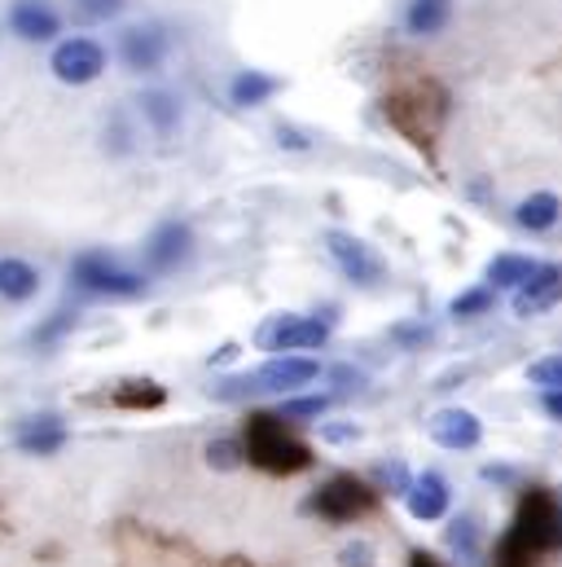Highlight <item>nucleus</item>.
Returning <instances> with one entry per match:
<instances>
[{
	"mask_svg": "<svg viewBox=\"0 0 562 567\" xmlns=\"http://www.w3.org/2000/svg\"><path fill=\"white\" fill-rule=\"evenodd\" d=\"M316 379H321V361L299 357V352H281V357H269L251 374L225 379L220 388H211V396H220V401H247V396H264V392L290 396V392H299V388H308Z\"/></svg>",
	"mask_w": 562,
	"mask_h": 567,
	"instance_id": "1",
	"label": "nucleus"
},
{
	"mask_svg": "<svg viewBox=\"0 0 562 567\" xmlns=\"http://www.w3.org/2000/svg\"><path fill=\"white\" fill-rule=\"evenodd\" d=\"M247 457L273 475H294V471H308L312 466V453L285 431L281 414H256L247 423Z\"/></svg>",
	"mask_w": 562,
	"mask_h": 567,
	"instance_id": "2",
	"label": "nucleus"
},
{
	"mask_svg": "<svg viewBox=\"0 0 562 567\" xmlns=\"http://www.w3.org/2000/svg\"><path fill=\"white\" fill-rule=\"evenodd\" d=\"M71 282L84 295H102V299H137L149 290V278L137 269H124L119 260H111L106 251H80L71 260Z\"/></svg>",
	"mask_w": 562,
	"mask_h": 567,
	"instance_id": "3",
	"label": "nucleus"
},
{
	"mask_svg": "<svg viewBox=\"0 0 562 567\" xmlns=\"http://www.w3.org/2000/svg\"><path fill=\"white\" fill-rule=\"evenodd\" d=\"M330 343V321L321 317H303V312H278L256 330V348L260 352H316Z\"/></svg>",
	"mask_w": 562,
	"mask_h": 567,
	"instance_id": "4",
	"label": "nucleus"
},
{
	"mask_svg": "<svg viewBox=\"0 0 562 567\" xmlns=\"http://www.w3.org/2000/svg\"><path fill=\"white\" fill-rule=\"evenodd\" d=\"M374 502H378V488H370V484L356 480V475H334V480H325V484L316 488L312 511H316L321 519H330V524H352V519L370 515Z\"/></svg>",
	"mask_w": 562,
	"mask_h": 567,
	"instance_id": "5",
	"label": "nucleus"
},
{
	"mask_svg": "<svg viewBox=\"0 0 562 567\" xmlns=\"http://www.w3.org/2000/svg\"><path fill=\"white\" fill-rule=\"evenodd\" d=\"M325 251H330L334 269H339L347 282L378 286L383 278H387V269H383V260L374 256V247H370L365 238L347 234V229H330V234H325Z\"/></svg>",
	"mask_w": 562,
	"mask_h": 567,
	"instance_id": "6",
	"label": "nucleus"
},
{
	"mask_svg": "<svg viewBox=\"0 0 562 567\" xmlns=\"http://www.w3.org/2000/svg\"><path fill=\"white\" fill-rule=\"evenodd\" d=\"M49 71H53L62 84H71V89H84V84L102 80V71H106V49H102L97 40H89V35H71V40H62V44L53 49Z\"/></svg>",
	"mask_w": 562,
	"mask_h": 567,
	"instance_id": "7",
	"label": "nucleus"
},
{
	"mask_svg": "<svg viewBox=\"0 0 562 567\" xmlns=\"http://www.w3.org/2000/svg\"><path fill=\"white\" fill-rule=\"evenodd\" d=\"M140 256H145V269H149V274H176V269L189 265V256H194V229L180 225V220H167V225H158V229L145 238Z\"/></svg>",
	"mask_w": 562,
	"mask_h": 567,
	"instance_id": "8",
	"label": "nucleus"
},
{
	"mask_svg": "<svg viewBox=\"0 0 562 567\" xmlns=\"http://www.w3.org/2000/svg\"><path fill=\"white\" fill-rule=\"evenodd\" d=\"M167 49H171V40L158 22H140V27H128L119 35V58L133 75H154L167 62Z\"/></svg>",
	"mask_w": 562,
	"mask_h": 567,
	"instance_id": "9",
	"label": "nucleus"
},
{
	"mask_svg": "<svg viewBox=\"0 0 562 567\" xmlns=\"http://www.w3.org/2000/svg\"><path fill=\"white\" fill-rule=\"evenodd\" d=\"M426 435H430L439 449L461 453V449H475V444L483 440V423H479V414H470V410H461V405H448V410H435V414L426 419Z\"/></svg>",
	"mask_w": 562,
	"mask_h": 567,
	"instance_id": "10",
	"label": "nucleus"
},
{
	"mask_svg": "<svg viewBox=\"0 0 562 567\" xmlns=\"http://www.w3.org/2000/svg\"><path fill=\"white\" fill-rule=\"evenodd\" d=\"M559 303H562V265H541L537 278L528 286H519L514 299H510V308H514L519 321H532V317H541V312H550Z\"/></svg>",
	"mask_w": 562,
	"mask_h": 567,
	"instance_id": "11",
	"label": "nucleus"
},
{
	"mask_svg": "<svg viewBox=\"0 0 562 567\" xmlns=\"http://www.w3.org/2000/svg\"><path fill=\"white\" fill-rule=\"evenodd\" d=\"M9 31L27 44H49L62 31V18L49 0H13L9 4Z\"/></svg>",
	"mask_w": 562,
	"mask_h": 567,
	"instance_id": "12",
	"label": "nucleus"
},
{
	"mask_svg": "<svg viewBox=\"0 0 562 567\" xmlns=\"http://www.w3.org/2000/svg\"><path fill=\"white\" fill-rule=\"evenodd\" d=\"M405 506H409V515H414L418 524H435V519L448 515V506H452V488H448L444 475L422 471V475H414V484H409V493H405Z\"/></svg>",
	"mask_w": 562,
	"mask_h": 567,
	"instance_id": "13",
	"label": "nucleus"
},
{
	"mask_svg": "<svg viewBox=\"0 0 562 567\" xmlns=\"http://www.w3.org/2000/svg\"><path fill=\"white\" fill-rule=\"evenodd\" d=\"M18 449L31 453V457H53L62 444H66V426L58 414H44V419H31V423L18 426Z\"/></svg>",
	"mask_w": 562,
	"mask_h": 567,
	"instance_id": "14",
	"label": "nucleus"
},
{
	"mask_svg": "<svg viewBox=\"0 0 562 567\" xmlns=\"http://www.w3.org/2000/svg\"><path fill=\"white\" fill-rule=\"evenodd\" d=\"M40 295V269L22 256H0V299L27 303Z\"/></svg>",
	"mask_w": 562,
	"mask_h": 567,
	"instance_id": "15",
	"label": "nucleus"
},
{
	"mask_svg": "<svg viewBox=\"0 0 562 567\" xmlns=\"http://www.w3.org/2000/svg\"><path fill=\"white\" fill-rule=\"evenodd\" d=\"M140 115H145V124H149L158 137H171V133L180 128V120H185L180 97L167 93V89H145V93H140Z\"/></svg>",
	"mask_w": 562,
	"mask_h": 567,
	"instance_id": "16",
	"label": "nucleus"
},
{
	"mask_svg": "<svg viewBox=\"0 0 562 567\" xmlns=\"http://www.w3.org/2000/svg\"><path fill=\"white\" fill-rule=\"evenodd\" d=\"M559 216H562V198L559 194H550V189H537V194H528V198L514 207V225L528 229V234H545V229H554Z\"/></svg>",
	"mask_w": 562,
	"mask_h": 567,
	"instance_id": "17",
	"label": "nucleus"
},
{
	"mask_svg": "<svg viewBox=\"0 0 562 567\" xmlns=\"http://www.w3.org/2000/svg\"><path fill=\"white\" fill-rule=\"evenodd\" d=\"M537 269H541V260L506 251V256L488 260V269H483V282L492 286V290H519V286H528L532 278H537Z\"/></svg>",
	"mask_w": 562,
	"mask_h": 567,
	"instance_id": "18",
	"label": "nucleus"
},
{
	"mask_svg": "<svg viewBox=\"0 0 562 567\" xmlns=\"http://www.w3.org/2000/svg\"><path fill=\"white\" fill-rule=\"evenodd\" d=\"M278 93H281V80L278 75H269V71H238L233 84H229V102L242 106V111L264 106V102L278 97Z\"/></svg>",
	"mask_w": 562,
	"mask_h": 567,
	"instance_id": "19",
	"label": "nucleus"
},
{
	"mask_svg": "<svg viewBox=\"0 0 562 567\" xmlns=\"http://www.w3.org/2000/svg\"><path fill=\"white\" fill-rule=\"evenodd\" d=\"M448 18H452V0H409L405 9V27L418 40H435L448 27Z\"/></svg>",
	"mask_w": 562,
	"mask_h": 567,
	"instance_id": "20",
	"label": "nucleus"
},
{
	"mask_svg": "<svg viewBox=\"0 0 562 567\" xmlns=\"http://www.w3.org/2000/svg\"><path fill=\"white\" fill-rule=\"evenodd\" d=\"M163 396H167V392H163L154 379H128V383H119V388L111 392V405H119V410H158Z\"/></svg>",
	"mask_w": 562,
	"mask_h": 567,
	"instance_id": "21",
	"label": "nucleus"
},
{
	"mask_svg": "<svg viewBox=\"0 0 562 567\" xmlns=\"http://www.w3.org/2000/svg\"><path fill=\"white\" fill-rule=\"evenodd\" d=\"M448 546H452V555L466 567L479 564V519L475 515H457L448 524Z\"/></svg>",
	"mask_w": 562,
	"mask_h": 567,
	"instance_id": "22",
	"label": "nucleus"
},
{
	"mask_svg": "<svg viewBox=\"0 0 562 567\" xmlns=\"http://www.w3.org/2000/svg\"><path fill=\"white\" fill-rule=\"evenodd\" d=\"M207 466H216V471H238L242 462H247V440H238V435H216V440H207Z\"/></svg>",
	"mask_w": 562,
	"mask_h": 567,
	"instance_id": "23",
	"label": "nucleus"
},
{
	"mask_svg": "<svg viewBox=\"0 0 562 567\" xmlns=\"http://www.w3.org/2000/svg\"><path fill=\"white\" fill-rule=\"evenodd\" d=\"M492 303H497V290L483 282V286H475V290H461V295L448 303V317H457V321H470V317H483V312H492Z\"/></svg>",
	"mask_w": 562,
	"mask_h": 567,
	"instance_id": "24",
	"label": "nucleus"
},
{
	"mask_svg": "<svg viewBox=\"0 0 562 567\" xmlns=\"http://www.w3.org/2000/svg\"><path fill=\"white\" fill-rule=\"evenodd\" d=\"M128 9V0H71V18L93 27V22H115Z\"/></svg>",
	"mask_w": 562,
	"mask_h": 567,
	"instance_id": "25",
	"label": "nucleus"
},
{
	"mask_svg": "<svg viewBox=\"0 0 562 567\" xmlns=\"http://www.w3.org/2000/svg\"><path fill=\"white\" fill-rule=\"evenodd\" d=\"M374 480H378V493H392V497H405L409 484H414V475H409L405 462H383V466L374 471Z\"/></svg>",
	"mask_w": 562,
	"mask_h": 567,
	"instance_id": "26",
	"label": "nucleus"
},
{
	"mask_svg": "<svg viewBox=\"0 0 562 567\" xmlns=\"http://www.w3.org/2000/svg\"><path fill=\"white\" fill-rule=\"evenodd\" d=\"M334 405V396H285L281 401V419H321Z\"/></svg>",
	"mask_w": 562,
	"mask_h": 567,
	"instance_id": "27",
	"label": "nucleus"
},
{
	"mask_svg": "<svg viewBox=\"0 0 562 567\" xmlns=\"http://www.w3.org/2000/svg\"><path fill=\"white\" fill-rule=\"evenodd\" d=\"M528 383H537L541 392H545V388H562V352H550V357L532 361V365H528Z\"/></svg>",
	"mask_w": 562,
	"mask_h": 567,
	"instance_id": "28",
	"label": "nucleus"
},
{
	"mask_svg": "<svg viewBox=\"0 0 562 567\" xmlns=\"http://www.w3.org/2000/svg\"><path fill=\"white\" fill-rule=\"evenodd\" d=\"M71 326H75V317H71V312H53V321H44V326H35V330H31V343H58Z\"/></svg>",
	"mask_w": 562,
	"mask_h": 567,
	"instance_id": "29",
	"label": "nucleus"
},
{
	"mask_svg": "<svg viewBox=\"0 0 562 567\" xmlns=\"http://www.w3.org/2000/svg\"><path fill=\"white\" fill-rule=\"evenodd\" d=\"M339 564L343 567H374L378 564V550H374L370 542H347V546L339 550Z\"/></svg>",
	"mask_w": 562,
	"mask_h": 567,
	"instance_id": "30",
	"label": "nucleus"
},
{
	"mask_svg": "<svg viewBox=\"0 0 562 567\" xmlns=\"http://www.w3.org/2000/svg\"><path fill=\"white\" fill-rule=\"evenodd\" d=\"M316 431H321L325 444H356L361 440V426L356 423H316Z\"/></svg>",
	"mask_w": 562,
	"mask_h": 567,
	"instance_id": "31",
	"label": "nucleus"
},
{
	"mask_svg": "<svg viewBox=\"0 0 562 567\" xmlns=\"http://www.w3.org/2000/svg\"><path fill=\"white\" fill-rule=\"evenodd\" d=\"M392 339H396L400 348H422V343H430V330H426V326H396Z\"/></svg>",
	"mask_w": 562,
	"mask_h": 567,
	"instance_id": "32",
	"label": "nucleus"
},
{
	"mask_svg": "<svg viewBox=\"0 0 562 567\" xmlns=\"http://www.w3.org/2000/svg\"><path fill=\"white\" fill-rule=\"evenodd\" d=\"M330 379H334L339 388H365V370H356V365H334Z\"/></svg>",
	"mask_w": 562,
	"mask_h": 567,
	"instance_id": "33",
	"label": "nucleus"
},
{
	"mask_svg": "<svg viewBox=\"0 0 562 567\" xmlns=\"http://www.w3.org/2000/svg\"><path fill=\"white\" fill-rule=\"evenodd\" d=\"M541 410H545L554 423H562V388H545V392H541Z\"/></svg>",
	"mask_w": 562,
	"mask_h": 567,
	"instance_id": "34",
	"label": "nucleus"
},
{
	"mask_svg": "<svg viewBox=\"0 0 562 567\" xmlns=\"http://www.w3.org/2000/svg\"><path fill=\"white\" fill-rule=\"evenodd\" d=\"M278 145H281V150H308L312 142H308L299 128H285V124H281V128H278Z\"/></svg>",
	"mask_w": 562,
	"mask_h": 567,
	"instance_id": "35",
	"label": "nucleus"
},
{
	"mask_svg": "<svg viewBox=\"0 0 562 567\" xmlns=\"http://www.w3.org/2000/svg\"><path fill=\"white\" fill-rule=\"evenodd\" d=\"M483 480H497V484H510V480H514V471H510V466H483Z\"/></svg>",
	"mask_w": 562,
	"mask_h": 567,
	"instance_id": "36",
	"label": "nucleus"
},
{
	"mask_svg": "<svg viewBox=\"0 0 562 567\" xmlns=\"http://www.w3.org/2000/svg\"><path fill=\"white\" fill-rule=\"evenodd\" d=\"M233 357H238V348H233V343H225V348H220V352H216V357H211V365H216V361H220V365H225V361H233Z\"/></svg>",
	"mask_w": 562,
	"mask_h": 567,
	"instance_id": "37",
	"label": "nucleus"
},
{
	"mask_svg": "<svg viewBox=\"0 0 562 567\" xmlns=\"http://www.w3.org/2000/svg\"><path fill=\"white\" fill-rule=\"evenodd\" d=\"M414 567H439V564H435L430 555H414Z\"/></svg>",
	"mask_w": 562,
	"mask_h": 567,
	"instance_id": "38",
	"label": "nucleus"
}]
</instances>
